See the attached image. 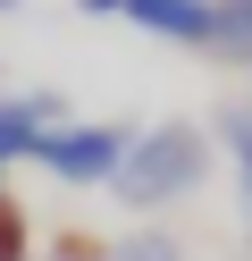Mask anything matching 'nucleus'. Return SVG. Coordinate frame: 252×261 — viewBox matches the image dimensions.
<instances>
[{
	"label": "nucleus",
	"mask_w": 252,
	"mask_h": 261,
	"mask_svg": "<svg viewBox=\"0 0 252 261\" xmlns=\"http://www.w3.org/2000/svg\"><path fill=\"white\" fill-rule=\"evenodd\" d=\"M202 177H210V135L185 126V118H168V126H151V135L126 143L109 194L126 211H168V202H185V194H202Z\"/></svg>",
	"instance_id": "1"
},
{
	"label": "nucleus",
	"mask_w": 252,
	"mask_h": 261,
	"mask_svg": "<svg viewBox=\"0 0 252 261\" xmlns=\"http://www.w3.org/2000/svg\"><path fill=\"white\" fill-rule=\"evenodd\" d=\"M126 143H134V126H118V118H59V126L34 135L25 160L42 177H59V186H109L118 160H126Z\"/></svg>",
	"instance_id": "2"
},
{
	"label": "nucleus",
	"mask_w": 252,
	"mask_h": 261,
	"mask_svg": "<svg viewBox=\"0 0 252 261\" xmlns=\"http://www.w3.org/2000/svg\"><path fill=\"white\" fill-rule=\"evenodd\" d=\"M126 25H143L160 42H185V51H210L218 0H126Z\"/></svg>",
	"instance_id": "3"
},
{
	"label": "nucleus",
	"mask_w": 252,
	"mask_h": 261,
	"mask_svg": "<svg viewBox=\"0 0 252 261\" xmlns=\"http://www.w3.org/2000/svg\"><path fill=\"white\" fill-rule=\"evenodd\" d=\"M59 118H67L59 93H0V169H9V160H25L34 135H42V126H59Z\"/></svg>",
	"instance_id": "4"
},
{
	"label": "nucleus",
	"mask_w": 252,
	"mask_h": 261,
	"mask_svg": "<svg viewBox=\"0 0 252 261\" xmlns=\"http://www.w3.org/2000/svg\"><path fill=\"white\" fill-rule=\"evenodd\" d=\"M218 152L235 160V194H244V219H252V101L218 110Z\"/></svg>",
	"instance_id": "5"
},
{
	"label": "nucleus",
	"mask_w": 252,
	"mask_h": 261,
	"mask_svg": "<svg viewBox=\"0 0 252 261\" xmlns=\"http://www.w3.org/2000/svg\"><path fill=\"white\" fill-rule=\"evenodd\" d=\"M210 51H218V59H252V0H218Z\"/></svg>",
	"instance_id": "6"
},
{
	"label": "nucleus",
	"mask_w": 252,
	"mask_h": 261,
	"mask_svg": "<svg viewBox=\"0 0 252 261\" xmlns=\"http://www.w3.org/2000/svg\"><path fill=\"white\" fill-rule=\"evenodd\" d=\"M101 261H185V244L168 236V227H134V236L101 244Z\"/></svg>",
	"instance_id": "7"
},
{
	"label": "nucleus",
	"mask_w": 252,
	"mask_h": 261,
	"mask_svg": "<svg viewBox=\"0 0 252 261\" xmlns=\"http://www.w3.org/2000/svg\"><path fill=\"white\" fill-rule=\"evenodd\" d=\"M34 253V227H25V202L0 186V261H25Z\"/></svg>",
	"instance_id": "8"
},
{
	"label": "nucleus",
	"mask_w": 252,
	"mask_h": 261,
	"mask_svg": "<svg viewBox=\"0 0 252 261\" xmlns=\"http://www.w3.org/2000/svg\"><path fill=\"white\" fill-rule=\"evenodd\" d=\"M84 17H126V0H76Z\"/></svg>",
	"instance_id": "9"
},
{
	"label": "nucleus",
	"mask_w": 252,
	"mask_h": 261,
	"mask_svg": "<svg viewBox=\"0 0 252 261\" xmlns=\"http://www.w3.org/2000/svg\"><path fill=\"white\" fill-rule=\"evenodd\" d=\"M17 9H25V0H0V17H17Z\"/></svg>",
	"instance_id": "10"
}]
</instances>
